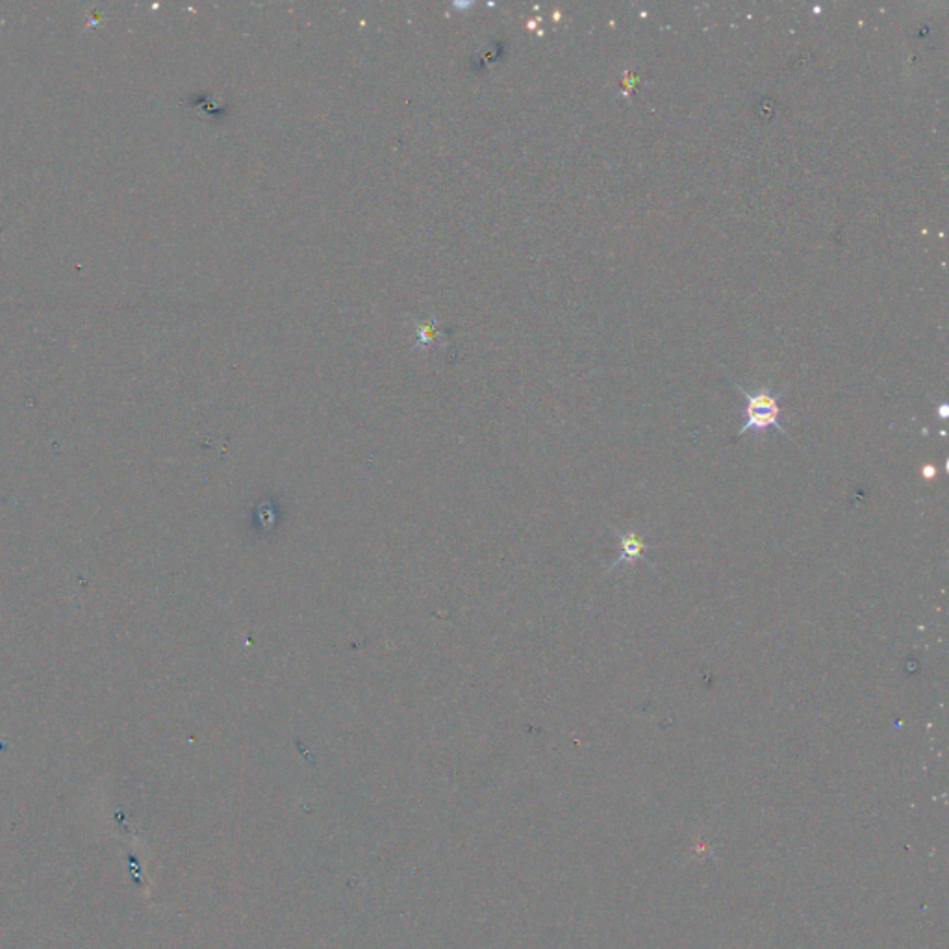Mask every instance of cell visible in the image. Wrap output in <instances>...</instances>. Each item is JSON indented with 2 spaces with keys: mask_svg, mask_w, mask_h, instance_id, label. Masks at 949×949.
I'll return each instance as SVG.
<instances>
[{
  "mask_svg": "<svg viewBox=\"0 0 949 949\" xmlns=\"http://www.w3.org/2000/svg\"><path fill=\"white\" fill-rule=\"evenodd\" d=\"M922 473H924L927 479H929V477H935V475H937V471L931 468V466H925L924 471H922Z\"/></svg>",
  "mask_w": 949,
  "mask_h": 949,
  "instance_id": "cell-3",
  "label": "cell"
},
{
  "mask_svg": "<svg viewBox=\"0 0 949 949\" xmlns=\"http://www.w3.org/2000/svg\"><path fill=\"white\" fill-rule=\"evenodd\" d=\"M738 392L746 397V423L738 431V436H744L747 432H757L762 434L768 429H777L786 434V429L779 423L781 416V406H779V397L781 393H772L770 390H760L757 393H749L736 386Z\"/></svg>",
  "mask_w": 949,
  "mask_h": 949,
  "instance_id": "cell-1",
  "label": "cell"
},
{
  "mask_svg": "<svg viewBox=\"0 0 949 949\" xmlns=\"http://www.w3.org/2000/svg\"><path fill=\"white\" fill-rule=\"evenodd\" d=\"M620 536V558L610 566V570H616L618 566L633 564L638 560H647V544L644 542V536L638 532H623L616 529Z\"/></svg>",
  "mask_w": 949,
  "mask_h": 949,
  "instance_id": "cell-2",
  "label": "cell"
}]
</instances>
